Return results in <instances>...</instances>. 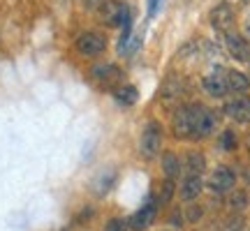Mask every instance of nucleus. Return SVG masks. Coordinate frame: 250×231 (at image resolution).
<instances>
[{
    "label": "nucleus",
    "mask_w": 250,
    "mask_h": 231,
    "mask_svg": "<svg viewBox=\"0 0 250 231\" xmlns=\"http://www.w3.org/2000/svg\"><path fill=\"white\" fill-rule=\"evenodd\" d=\"M197 111L199 107H179V111L174 114L171 127H174V136L176 139H188L195 136V123H197Z\"/></svg>",
    "instance_id": "obj_1"
},
{
    "label": "nucleus",
    "mask_w": 250,
    "mask_h": 231,
    "mask_svg": "<svg viewBox=\"0 0 250 231\" xmlns=\"http://www.w3.org/2000/svg\"><path fill=\"white\" fill-rule=\"evenodd\" d=\"M100 17L107 26H125V23H130V9H127L125 2L109 0V2H102Z\"/></svg>",
    "instance_id": "obj_2"
},
{
    "label": "nucleus",
    "mask_w": 250,
    "mask_h": 231,
    "mask_svg": "<svg viewBox=\"0 0 250 231\" xmlns=\"http://www.w3.org/2000/svg\"><path fill=\"white\" fill-rule=\"evenodd\" d=\"M160 143H162V127H160V123L151 120V123L144 127V134H142V153H144V157L153 160V157L160 153Z\"/></svg>",
    "instance_id": "obj_3"
},
{
    "label": "nucleus",
    "mask_w": 250,
    "mask_h": 231,
    "mask_svg": "<svg viewBox=\"0 0 250 231\" xmlns=\"http://www.w3.org/2000/svg\"><path fill=\"white\" fill-rule=\"evenodd\" d=\"M104 46H107V39L100 33H93V30L77 37V51L81 56H98L104 51Z\"/></svg>",
    "instance_id": "obj_4"
},
{
    "label": "nucleus",
    "mask_w": 250,
    "mask_h": 231,
    "mask_svg": "<svg viewBox=\"0 0 250 231\" xmlns=\"http://www.w3.org/2000/svg\"><path fill=\"white\" fill-rule=\"evenodd\" d=\"M225 46L227 51L234 56V60H241V62H250V44L243 39L241 35L236 33H225Z\"/></svg>",
    "instance_id": "obj_5"
},
{
    "label": "nucleus",
    "mask_w": 250,
    "mask_h": 231,
    "mask_svg": "<svg viewBox=\"0 0 250 231\" xmlns=\"http://www.w3.org/2000/svg\"><path fill=\"white\" fill-rule=\"evenodd\" d=\"M232 23H234V9L229 2H220V5H215V7L211 9V26H213L215 30L227 33Z\"/></svg>",
    "instance_id": "obj_6"
},
{
    "label": "nucleus",
    "mask_w": 250,
    "mask_h": 231,
    "mask_svg": "<svg viewBox=\"0 0 250 231\" xmlns=\"http://www.w3.org/2000/svg\"><path fill=\"white\" fill-rule=\"evenodd\" d=\"M236 183V176H234V171L229 167H218V169L211 173V180H208V185L213 192L218 194H223V192H229Z\"/></svg>",
    "instance_id": "obj_7"
},
{
    "label": "nucleus",
    "mask_w": 250,
    "mask_h": 231,
    "mask_svg": "<svg viewBox=\"0 0 250 231\" xmlns=\"http://www.w3.org/2000/svg\"><path fill=\"white\" fill-rule=\"evenodd\" d=\"M155 206H158V201H148V204L144 206L142 211H137V213L127 220V227L134 231H144V229H148L151 227V222L155 220Z\"/></svg>",
    "instance_id": "obj_8"
},
{
    "label": "nucleus",
    "mask_w": 250,
    "mask_h": 231,
    "mask_svg": "<svg viewBox=\"0 0 250 231\" xmlns=\"http://www.w3.org/2000/svg\"><path fill=\"white\" fill-rule=\"evenodd\" d=\"M225 114L236 123H248L250 120V99L248 97H234L225 104Z\"/></svg>",
    "instance_id": "obj_9"
},
{
    "label": "nucleus",
    "mask_w": 250,
    "mask_h": 231,
    "mask_svg": "<svg viewBox=\"0 0 250 231\" xmlns=\"http://www.w3.org/2000/svg\"><path fill=\"white\" fill-rule=\"evenodd\" d=\"M215 125H218V118H215L213 111H208V109H202L197 111V123H195V136H208V134H213Z\"/></svg>",
    "instance_id": "obj_10"
},
{
    "label": "nucleus",
    "mask_w": 250,
    "mask_h": 231,
    "mask_svg": "<svg viewBox=\"0 0 250 231\" xmlns=\"http://www.w3.org/2000/svg\"><path fill=\"white\" fill-rule=\"evenodd\" d=\"M225 81H227V90H232V93H246L250 88V79L239 70L225 72Z\"/></svg>",
    "instance_id": "obj_11"
},
{
    "label": "nucleus",
    "mask_w": 250,
    "mask_h": 231,
    "mask_svg": "<svg viewBox=\"0 0 250 231\" xmlns=\"http://www.w3.org/2000/svg\"><path fill=\"white\" fill-rule=\"evenodd\" d=\"M202 83H204V90L211 97H223L227 93V81L223 79V74H208V77H204Z\"/></svg>",
    "instance_id": "obj_12"
},
{
    "label": "nucleus",
    "mask_w": 250,
    "mask_h": 231,
    "mask_svg": "<svg viewBox=\"0 0 250 231\" xmlns=\"http://www.w3.org/2000/svg\"><path fill=\"white\" fill-rule=\"evenodd\" d=\"M93 77H95L98 81H102V83H114V81L123 79L121 70H118L116 65H109V62H104V65H95V67H93Z\"/></svg>",
    "instance_id": "obj_13"
},
{
    "label": "nucleus",
    "mask_w": 250,
    "mask_h": 231,
    "mask_svg": "<svg viewBox=\"0 0 250 231\" xmlns=\"http://www.w3.org/2000/svg\"><path fill=\"white\" fill-rule=\"evenodd\" d=\"M199 192H202V178L188 176L186 180H183V185H181V199H183V201H192V199L199 196Z\"/></svg>",
    "instance_id": "obj_14"
},
{
    "label": "nucleus",
    "mask_w": 250,
    "mask_h": 231,
    "mask_svg": "<svg viewBox=\"0 0 250 231\" xmlns=\"http://www.w3.org/2000/svg\"><path fill=\"white\" fill-rule=\"evenodd\" d=\"M186 171H188V176H202L206 171V160H204V155L202 153H188V157H186Z\"/></svg>",
    "instance_id": "obj_15"
},
{
    "label": "nucleus",
    "mask_w": 250,
    "mask_h": 231,
    "mask_svg": "<svg viewBox=\"0 0 250 231\" xmlns=\"http://www.w3.org/2000/svg\"><path fill=\"white\" fill-rule=\"evenodd\" d=\"M114 97H116L118 104H125V107H130L137 102V88L134 86H118L114 90Z\"/></svg>",
    "instance_id": "obj_16"
},
{
    "label": "nucleus",
    "mask_w": 250,
    "mask_h": 231,
    "mask_svg": "<svg viewBox=\"0 0 250 231\" xmlns=\"http://www.w3.org/2000/svg\"><path fill=\"white\" fill-rule=\"evenodd\" d=\"M227 206H229L232 211H236V213H241L243 208H248V194H246L243 190H229Z\"/></svg>",
    "instance_id": "obj_17"
},
{
    "label": "nucleus",
    "mask_w": 250,
    "mask_h": 231,
    "mask_svg": "<svg viewBox=\"0 0 250 231\" xmlns=\"http://www.w3.org/2000/svg\"><path fill=\"white\" fill-rule=\"evenodd\" d=\"M162 169H165V173H167V178H174L179 176V171H181V162L179 157L174 155V153H165V157H162Z\"/></svg>",
    "instance_id": "obj_18"
},
{
    "label": "nucleus",
    "mask_w": 250,
    "mask_h": 231,
    "mask_svg": "<svg viewBox=\"0 0 250 231\" xmlns=\"http://www.w3.org/2000/svg\"><path fill=\"white\" fill-rule=\"evenodd\" d=\"M174 180L171 178H167L165 183H162L160 187V194H158V206H165V204H169L171 201V196H174Z\"/></svg>",
    "instance_id": "obj_19"
},
{
    "label": "nucleus",
    "mask_w": 250,
    "mask_h": 231,
    "mask_svg": "<svg viewBox=\"0 0 250 231\" xmlns=\"http://www.w3.org/2000/svg\"><path fill=\"white\" fill-rule=\"evenodd\" d=\"M179 95H181V86H179V83L167 81V83H165V90H162V99H165V102H169V99H176Z\"/></svg>",
    "instance_id": "obj_20"
},
{
    "label": "nucleus",
    "mask_w": 250,
    "mask_h": 231,
    "mask_svg": "<svg viewBox=\"0 0 250 231\" xmlns=\"http://www.w3.org/2000/svg\"><path fill=\"white\" fill-rule=\"evenodd\" d=\"M104 231H127V222H125L123 217H111L104 224Z\"/></svg>",
    "instance_id": "obj_21"
},
{
    "label": "nucleus",
    "mask_w": 250,
    "mask_h": 231,
    "mask_svg": "<svg viewBox=\"0 0 250 231\" xmlns=\"http://www.w3.org/2000/svg\"><path fill=\"white\" fill-rule=\"evenodd\" d=\"M220 143H223L225 151H234V146H236V136H234L232 130H225L223 136H220Z\"/></svg>",
    "instance_id": "obj_22"
},
{
    "label": "nucleus",
    "mask_w": 250,
    "mask_h": 231,
    "mask_svg": "<svg viewBox=\"0 0 250 231\" xmlns=\"http://www.w3.org/2000/svg\"><path fill=\"white\" fill-rule=\"evenodd\" d=\"M202 215H204L202 206H188V208H186L188 222H199V220H202Z\"/></svg>",
    "instance_id": "obj_23"
},
{
    "label": "nucleus",
    "mask_w": 250,
    "mask_h": 231,
    "mask_svg": "<svg viewBox=\"0 0 250 231\" xmlns=\"http://www.w3.org/2000/svg\"><path fill=\"white\" fill-rule=\"evenodd\" d=\"M243 229V217L236 215V217H229L227 220V231H241Z\"/></svg>",
    "instance_id": "obj_24"
},
{
    "label": "nucleus",
    "mask_w": 250,
    "mask_h": 231,
    "mask_svg": "<svg viewBox=\"0 0 250 231\" xmlns=\"http://www.w3.org/2000/svg\"><path fill=\"white\" fill-rule=\"evenodd\" d=\"M158 7H160V0H148V14H151V17L158 14Z\"/></svg>",
    "instance_id": "obj_25"
},
{
    "label": "nucleus",
    "mask_w": 250,
    "mask_h": 231,
    "mask_svg": "<svg viewBox=\"0 0 250 231\" xmlns=\"http://www.w3.org/2000/svg\"><path fill=\"white\" fill-rule=\"evenodd\" d=\"M169 224H171V227H181V215L179 213L171 215V217H169Z\"/></svg>",
    "instance_id": "obj_26"
},
{
    "label": "nucleus",
    "mask_w": 250,
    "mask_h": 231,
    "mask_svg": "<svg viewBox=\"0 0 250 231\" xmlns=\"http://www.w3.org/2000/svg\"><path fill=\"white\" fill-rule=\"evenodd\" d=\"M246 178H248V180H250V169H246Z\"/></svg>",
    "instance_id": "obj_27"
},
{
    "label": "nucleus",
    "mask_w": 250,
    "mask_h": 231,
    "mask_svg": "<svg viewBox=\"0 0 250 231\" xmlns=\"http://www.w3.org/2000/svg\"><path fill=\"white\" fill-rule=\"evenodd\" d=\"M248 153H250V136H248Z\"/></svg>",
    "instance_id": "obj_28"
}]
</instances>
